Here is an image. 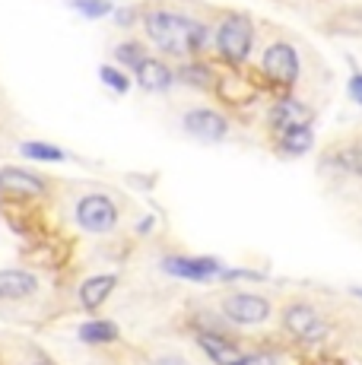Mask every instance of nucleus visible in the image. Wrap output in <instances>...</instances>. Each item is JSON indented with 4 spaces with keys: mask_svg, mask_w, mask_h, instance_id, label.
<instances>
[{
    "mask_svg": "<svg viewBox=\"0 0 362 365\" xmlns=\"http://www.w3.org/2000/svg\"><path fill=\"white\" fill-rule=\"evenodd\" d=\"M146 32L150 38L156 41V48H162L165 54H185L197 51L200 41H204V32L194 19L187 16H178V13H169V10H156L146 16Z\"/></svg>",
    "mask_w": 362,
    "mask_h": 365,
    "instance_id": "obj_1",
    "label": "nucleus"
},
{
    "mask_svg": "<svg viewBox=\"0 0 362 365\" xmlns=\"http://www.w3.org/2000/svg\"><path fill=\"white\" fill-rule=\"evenodd\" d=\"M76 222L86 232H111L118 226V207L105 194H86L76 207Z\"/></svg>",
    "mask_w": 362,
    "mask_h": 365,
    "instance_id": "obj_2",
    "label": "nucleus"
},
{
    "mask_svg": "<svg viewBox=\"0 0 362 365\" xmlns=\"http://www.w3.org/2000/svg\"><path fill=\"white\" fill-rule=\"evenodd\" d=\"M222 314L235 324H264L270 318V302L254 292H232L222 299Z\"/></svg>",
    "mask_w": 362,
    "mask_h": 365,
    "instance_id": "obj_3",
    "label": "nucleus"
},
{
    "mask_svg": "<svg viewBox=\"0 0 362 365\" xmlns=\"http://www.w3.org/2000/svg\"><path fill=\"white\" fill-rule=\"evenodd\" d=\"M252 38H254V32H252V23H248L245 16L222 19L219 35H217L219 51L226 54L229 61H245L248 51H252Z\"/></svg>",
    "mask_w": 362,
    "mask_h": 365,
    "instance_id": "obj_4",
    "label": "nucleus"
},
{
    "mask_svg": "<svg viewBox=\"0 0 362 365\" xmlns=\"http://www.w3.org/2000/svg\"><path fill=\"white\" fill-rule=\"evenodd\" d=\"M264 70H267V76L276 83H296L299 58H296V51H292V45H286V41L270 45L267 51H264Z\"/></svg>",
    "mask_w": 362,
    "mask_h": 365,
    "instance_id": "obj_5",
    "label": "nucleus"
},
{
    "mask_svg": "<svg viewBox=\"0 0 362 365\" xmlns=\"http://www.w3.org/2000/svg\"><path fill=\"white\" fill-rule=\"evenodd\" d=\"M226 118L219 111H210V108H194L185 115V130L197 140H207V143H217V140L226 137Z\"/></svg>",
    "mask_w": 362,
    "mask_h": 365,
    "instance_id": "obj_6",
    "label": "nucleus"
},
{
    "mask_svg": "<svg viewBox=\"0 0 362 365\" xmlns=\"http://www.w3.org/2000/svg\"><path fill=\"white\" fill-rule=\"evenodd\" d=\"M283 327L299 336V340H315L318 334H321V318H318V312L311 305H289L286 312H283Z\"/></svg>",
    "mask_w": 362,
    "mask_h": 365,
    "instance_id": "obj_7",
    "label": "nucleus"
},
{
    "mask_svg": "<svg viewBox=\"0 0 362 365\" xmlns=\"http://www.w3.org/2000/svg\"><path fill=\"white\" fill-rule=\"evenodd\" d=\"M0 191L10 194V197H41L45 181L36 178L32 172H23V168H4L0 172Z\"/></svg>",
    "mask_w": 362,
    "mask_h": 365,
    "instance_id": "obj_8",
    "label": "nucleus"
},
{
    "mask_svg": "<svg viewBox=\"0 0 362 365\" xmlns=\"http://www.w3.org/2000/svg\"><path fill=\"white\" fill-rule=\"evenodd\" d=\"M162 267L181 279H210L219 273V264L210 257H169L162 261Z\"/></svg>",
    "mask_w": 362,
    "mask_h": 365,
    "instance_id": "obj_9",
    "label": "nucleus"
},
{
    "mask_svg": "<svg viewBox=\"0 0 362 365\" xmlns=\"http://www.w3.org/2000/svg\"><path fill=\"white\" fill-rule=\"evenodd\" d=\"M134 70H137V83H140V89H146V93H162V89H169L172 76H175L172 67H165L162 61H156V58H143Z\"/></svg>",
    "mask_w": 362,
    "mask_h": 365,
    "instance_id": "obj_10",
    "label": "nucleus"
},
{
    "mask_svg": "<svg viewBox=\"0 0 362 365\" xmlns=\"http://www.w3.org/2000/svg\"><path fill=\"white\" fill-rule=\"evenodd\" d=\"M38 289V279L26 270H0V299H26Z\"/></svg>",
    "mask_w": 362,
    "mask_h": 365,
    "instance_id": "obj_11",
    "label": "nucleus"
},
{
    "mask_svg": "<svg viewBox=\"0 0 362 365\" xmlns=\"http://www.w3.org/2000/svg\"><path fill=\"white\" fill-rule=\"evenodd\" d=\"M197 343H200V349H204V353L210 356L217 365H239L242 356H245L239 346H235V343L222 340V336H217V334H200Z\"/></svg>",
    "mask_w": 362,
    "mask_h": 365,
    "instance_id": "obj_12",
    "label": "nucleus"
},
{
    "mask_svg": "<svg viewBox=\"0 0 362 365\" xmlns=\"http://www.w3.org/2000/svg\"><path fill=\"white\" fill-rule=\"evenodd\" d=\"M118 286V277L115 273H102V277H89L86 283L80 286V302L86 308H99L102 302L108 299V292Z\"/></svg>",
    "mask_w": 362,
    "mask_h": 365,
    "instance_id": "obj_13",
    "label": "nucleus"
},
{
    "mask_svg": "<svg viewBox=\"0 0 362 365\" xmlns=\"http://www.w3.org/2000/svg\"><path fill=\"white\" fill-rule=\"evenodd\" d=\"M309 118H311V111L305 108V105L286 99V102H280V105L274 108L270 121H274L276 130H283V128H309Z\"/></svg>",
    "mask_w": 362,
    "mask_h": 365,
    "instance_id": "obj_14",
    "label": "nucleus"
},
{
    "mask_svg": "<svg viewBox=\"0 0 362 365\" xmlns=\"http://www.w3.org/2000/svg\"><path fill=\"white\" fill-rule=\"evenodd\" d=\"M280 146L289 156H302L311 146V130L309 128H283L280 130Z\"/></svg>",
    "mask_w": 362,
    "mask_h": 365,
    "instance_id": "obj_15",
    "label": "nucleus"
},
{
    "mask_svg": "<svg viewBox=\"0 0 362 365\" xmlns=\"http://www.w3.org/2000/svg\"><path fill=\"white\" fill-rule=\"evenodd\" d=\"M80 340L86 343H108V340H118V327L111 321H89V324L80 327Z\"/></svg>",
    "mask_w": 362,
    "mask_h": 365,
    "instance_id": "obj_16",
    "label": "nucleus"
},
{
    "mask_svg": "<svg viewBox=\"0 0 362 365\" xmlns=\"http://www.w3.org/2000/svg\"><path fill=\"white\" fill-rule=\"evenodd\" d=\"M23 153L29 159H38V163H61L64 159V153L51 143H23Z\"/></svg>",
    "mask_w": 362,
    "mask_h": 365,
    "instance_id": "obj_17",
    "label": "nucleus"
},
{
    "mask_svg": "<svg viewBox=\"0 0 362 365\" xmlns=\"http://www.w3.org/2000/svg\"><path fill=\"white\" fill-rule=\"evenodd\" d=\"M178 80L191 83V86H210V83H213V73H210V70H207L204 64H187V67L178 70Z\"/></svg>",
    "mask_w": 362,
    "mask_h": 365,
    "instance_id": "obj_18",
    "label": "nucleus"
},
{
    "mask_svg": "<svg viewBox=\"0 0 362 365\" xmlns=\"http://www.w3.org/2000/svg\"><path fill=\"white\" fill-rule=\"evenodd\" d=\"M73 6L89 19H99V16H105V13H111L108 0H73Z\"/></svg>",
    "mask_w": 362,
    "mask_h": 365,
    "instance_id": "obj_19",
    "label": "nucleus"
},
{
    "mask_svg": "<svg viewBox=\"0 0 362 365\" xmlns=\"http://www.w3.org/2000/svg\"><path fill=\"white\" fill-rule=\"evenodd\" d=\"M99 76H102V83H105V86L115 89V93H128V86H130L128 76H124L121 70H115V67H102Z\"/></svg>",
    "mask_w": 362,
    "mask_h": 365,
    "instance_id": "obj_20",
    "label": "nucleus"
},
{
    "mask_svg": "<svg viewBox=\"0 0 362 365\" xmlns=\"http://www.w3.org/2000/svg\"><path fill=\"white\" fill-rule=\"evenodd\" d=\"M143 58H146V54H143V48L137 45V41H128V45H121V48H118V61H121V64L137 67Z\"/></svg>",
    "mask_w": 362,
    "mask_h": 365,
    "instance_id": "obj_21",
    "label": "nucleus"
},
{
    "mask_svg": "<svg viewBox=\"0 0 362 365\" xmlns=\"http://www.w3.org/2000/svg\"><path fill=\"white\" fill-rule=\"evenodd\" d=\"M239 365H274V356L267 353H254V356H242Z\"/></svg>",
    "mask_w": 362,
    "mask_h": 365,
    "instance_id": "obj_22",
    "label": "nucleus"
},
{
    "mask_svg": "<svg viewBox=\"0 0 362 365\" xmlns=\"http://www.w3.org/2000/svg\"><path fill=\"white\" fill-rule=\"evenodd\" d=\"M350 96H353L356 102H362V73H359V76H353V80H350Z\"/></svg>",
    "mask_w": 362,
    "mask_h": 365,
    "instance_id": "obj_23",
    "label": "nucleus"
},
{
    "mask_svg": "<svg viewBox=\"0 0 362 365\" xmlns=\"http://www.w3.org/2000/svg\"><path fill=\"white\" fill-rule=\"evenodd\" d=\"M353 292H356V296H359V299H362V289H353Z\"/></svg>",
    "mask_w": 362,
    "mask_h": 365,
    "instance_id": "obj_24",
    "label": "nucleus"
},
{
    "mask_svg": "<svg viewBox=\"0 0 362 365\" xmlns=\"http://www.w3.org/2000/svg\"><path fill=\"white\" fill-rule=\"evenodd\" d=\"M36 365H51V362H45V359H41V362H36Z\"/></svg>",
    "mask_w": 362,
    "mask_h": 365,
    "instance_id": "obj_25",
    "label": "nucleus"
}]
</instances>
